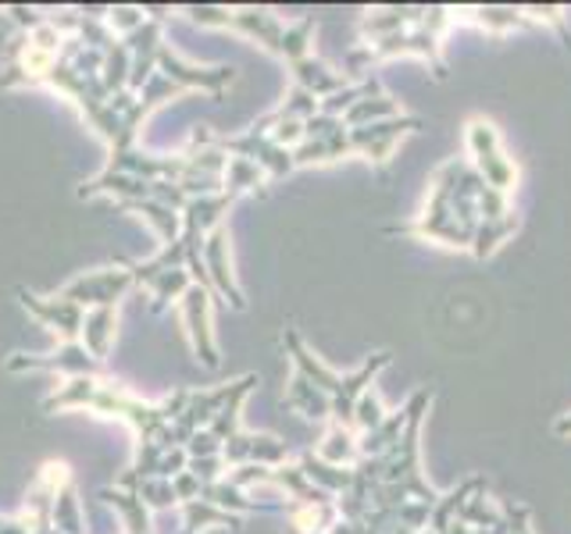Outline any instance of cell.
I'll use <instances>...</instances> for the list:
<instances>
[{
  "label": "cell",
  "instance_id": "obj_2",
  "mask_svg": "<svg viewBox=\"0 0 571 534\" xmlns=\"http://www.w3.org/2000/svg\"><path fill=\"white\" fill-rule=\"evenodd\" d=\"M226 29L243 32V36L258 40L264 51L279 54L286 64H293V61L311 54L314 19L282 22L279 14L264 11V8H229V25Z\"/></svg>",
  "mask_w": 571,
  "mask_h": 534
},
{
  "label": "cell",
  "instance_id": "obj_3",
  "mask_svg": "<svg viewBox=\"0 0 571 534\" xmlns=\"http://www.w3.org/2000/svg\"><path fill=\"white\" fill-rule=\"evenodd\" d=\"M465 143H468L475 171L482 175V182L489 189L503 192V197H511V192L518 189V165L503 154L497 125L489 118H471L465 125Z\"/></svg>",
  "mask_w": 571,
  "mask_h": 534
},
{
  "label": "cell",
  "instance_id": "obj_34",
  "mask_svg": "<svg viewBox=\"0 0 571 534\" xmlns=\"http://www.w3.org/2000/svg\"><path fill=\"white\" fill-rule=\"evenodd\" d=\"M386 420V407L383 402H378V396L372 392H364L361 399H357V410H354V428L361 431V434H368V431H375L378 425H383Z\"/></svg>",
  "mask_w": 571,
  "mask_h": 534
},
{
  "label": "cell",
  "instance_id": "obj_28",
  "mask_svg": "<svg viewBox=\"0 0 571 534\" xmlns=\"http://www.w3.org/2000/svg\"><path fill=\"white\" fill-rule=\"evenodd\" d=\"M51 524H54L61 534H86V524H83V506H79L75 481H69L65 489L58 492V499H54V513H51Z\"/></svg>",
  "mask_w": 571,
  "mask_h": 534
},
{
  "label": "cell",
  "instance_id": "obj_40",
  "mask_svg": "<svg viewBox=\"0 0 571 534\" xmlns=\"http://www.w3.org/2000/svg\"><path fill=\"white\" fill-rule=\"evenodd\" d=\"M172 489H176L179 503H194V499H200V481H197V474H189V471L172 478Z\"/></svg>",
  "mask_w": 571,
  "mask_h": 534
},
{
  "label": "cell",
  "instance_id": "obj_35",
  "mask_svg": "<svg viewBox=\"0 0 571 534\" xmlns=\"http://www.w3.org/2000/svg\"><path fill=\"white\" fill-rule=\"evenodd\" d=\"M396 521L401 527H411V531H425L428 521H433V506L428 503H418V499H407V503L396 510Z\"/></svg>",
  "mask_w": 571,
  "mask_h": 534
},
{
  "label": "cell",
  "instance_id": "obj_14",
  "mask_svg": "<svg viewBox=\"0 0 571 534\" xmlns=\"http://www.w3.org/2000/svg\"><path fill=\"white\" fill-rule=\"evenodd\" d=\"M115 328H118V306H90L86 321H83V338H79V343L86 346L93 360L104 364V356L111 353V343H115Z\"/></svg>",
  "mask_w": 571,
  "mask_h": 534
},
{
  "label": "cell",
  "instance_id": "obj_9",
  "mask_svg": "<svg viewBox=\"0 0 571 534\" xmlns=\"http://www.w3.org/2000/svg\"><path fill=\"white\" fill-rule=\"evenodd\" d=\"M204 271H208L211 293L218 300H226L232 311H243L247 296H243V289L236 285V274H232V247H229L226 224H218V229L208 235V242H204Z\"/></svg>",
  "mask_w": 571,
  "mask_h": 534
},
{
  "label": "cell",
  "instance_id": "obj_18",
  "mask_svg": "<svg viewBox=\"0 0 571 534\" xmlns=\"http://www.w3.org/2000/svg\"><path fill=\"white\" fill-rule=\"evenodd\" d=\"M118 207L129 210V214L147 218V221L154 224V232L162 235L165 247H172V242H179V235H183V214H179V210H172V207L157 203V200H122Z\"/></svg>",
  "mask_w": 571,
  "mask_h": 534
},
{
  "label": "cell",
  "instance_id": "obj_10",
  "mask_svg": "<svg viewBox=\"0 0 571 534\" xmlns=\"http://www.w3.org/2000/svg\"><path fill=\"white\" fill-rule=\"evenodd\" d=\"M19 303L25 306L29 314L40 317L46 328H54L65 343H79L83 338V321H86V311L79 303L65 300V296H37L29 293V289H19Z\"/></svg>",
  "mask_w": 571,
  "mask_h": 534
},
{
  "label": "cell",
  "instance_id": "obj_27",
  "mask_svg": "<svg viewBox=\"0 0 571 534\" xmlns=\"http://www.w3.org/2000/svg\"><path fill=\"white\" fill-rule=\"evenodd\" d=\"M200 499H204V503L218 506V510H226V513H236V516L258 510V503H250L247 492L236 489V484H232L229 478L211 481V484H200Z\"/></svg>",
  "mask_w": 571,
  "mask_h": 534
},
{
  "label": "cell",
  "instance_id": "obj_26",
  "mask_svg": "<svg viewBox=\"0 0 571 534\" xmlns=\"http://www.w3.org/2000/svg\"><path fill=\"white\" fill-rule=\"evenodd\" d=\"M325 463H336V467H354L361 460V446H357V434L351 428H340V425H329L322 446L314 449Z\"/></svg>",
  "mask_w": 571,
  "mask_h": 534
},
{
  "label": "cell",
  "instance_id": "obj_38",
  "mask_svg": "<svg viewBox=\"0 0 571 534\" xmlns=\"http://www.w3.org/2000/svg\"><path fill=\"white\" fill-rule=\"evenodd\" d=\"M186 452H189V460H204V457H221V442L215 439V434L204 428L197 431L194 439L186 442Z\"/></svg>",
  "mask_w": 571,
  "mask_h": 534
},
{
  "label": "cell",
  "instance_id": "obj_33",
  "mask_svg": "<svg viewBox=\"0 0 571 534\" xmlns=\"http://www.w3.org/2000/svg\"><path fill=\"white\" fill-rule=\"evenodd\" d=\"M276 115L286 118V122H308V118L319 115V96H311L308 90L293 86L290 96H286V101L276 107Z\"/></svg>",
  "mask_w": 571,
  "mask_h": 534
},
{
  "label": "cell",
  "instance_id": "obj_25",
  "mask_svg": "<svg viewBox=\"0 0 571 534\" xmlns=\"http://www.w3.org/2000/svg\"><path fill=\"white\" fill-rule=\"evenodd\" d=\"M518 214L511 210L507 218H497V221H479V229H475V239H471V253L486 261V256H494L507 239L518 232Z\"/></svg>",
  "mask_w": 571,
  "mask_h": 534
},
{
  "label": "cell",
  "instance_id": "obj_7",
  "mask_svg": "<svg viewBox=\"0 0 571 534\" xmlns=\"http://www.w3.org/2000/svg\"><path fill=\"white\" fill-rule=\"evenodd\" d=\"M218 296L211 293V289L204 285H189L186 296L179 300L183 306V321H186V335H189V346H194L197 360L204 367H218L221 356H218V346H215V332H211V303Z\"/></svg>",
  "mask_w": 571,
  "mask_h": 534
},
{
  "label": "cell",
  "instance_id": "obj_11",
  "mask_svg": "<svg viewBox=\"0 0 571 534\" xmlns=\"http://www.w3.org/2000/svg\"><path fill=\"white\" fill-rule=\"evenodd\" d=\"M290 72H293V86L308 90L311 96H319V101H325V96L340 93V90L346 86V75H343V72H336V69H329V64H325V61H319L314 54L293 61V64H290Z\"/></svg>",
  "mask_w": 571,
  "mask_h": 534
},
{
  "label": "cell",
  "instance_id": "obj_4",
  "mask_svg": "<svg viewBox=\"0 0 571 534\" xmlns=\"http://www.w3.org/2000/svg\"><path fill=\"white\" fill-rule=\"evenodd\" d=\"M215 150L253 160V165L264 168L268 178H282V175H290L297 168L293 165V150L276 147L272 136H268V128H261L258 122H253L240 136H215Z\"/></svg>",
  "mask_w": 571,
  "mask_h": 534
},
{
  "label": "cell",
  "instance_id": "obj_17",
  "mask_svg": "<svg viewBox=\"0 0 571 534\" xmlns=\"http://www.w3.org/2000/svg\"><path fill=\"white\" fill-rule=\"evenodd\" d=\"M457 22L479 25V29H486V32L539 29V22L529 19L526 8H457Z\"/></svg>",
  "mask_w": 571,
  "mask_h": 534
},
{
  "label": "cell",
  "instance_id": "obj_13",
  "mask_svg": "<svg viewBox=\"0 0 571 534\" xmlns=\"http://www.w3.org/2000/svg\"><path fill=\"white\" fill-rule=\"evenodd\" d=\"M482 489H489L486 474H475V478H468V481L457 484V489L439 492V503L433 506V521H428V531L447 534V531L457 524V516H461V510H465L468 499H471L475 492H482Z\"/></svg>",
  "mask_w": 571,
  "mask_h": 534
},
{
  "label": "cell",
  "instance_id": "obj_15",
  "mask_svg": "<svg viewBox=\"0 0 571 534\" xmlns=\"http://www.w3.org/2000/svg\"><path fill=\"white\" fill-rule=\"evenodd\" d=\"M300 463V471H304L311 478V484H319L322 492L329 495H343V492H351V484H354V467H336V463H325L319 452L314 449H304L297 457Z\"/></svg>",
  "mask_w": 571,
  "mask_h": 534
},
{
  "label": "cell",
  "instance_id": "obj_42",
  "mask_svg": "<svg viewBox=\"0 0 571 534\" xmlns=\"http://www.w3.org/2000/svg\"><path fill=\"white\" fill-rule=\"evenodd\" d=\"M553 431H558V434H571V413L558 417V425H553Z\"/></svg>",
  "mask_w": 571,
  "mask_h": 534
},
{
  "label": "cell",
  "instance_id": "obj_36",
  "mask_svg": "<svg viewBox=\"0 0 571 534\" xmlns=\"http://www.w3.org/2000/svg\"><path fill=\"white\" fill-rule=\"evenodd\" d=\"M186 471L197 474L200 484H211V481H221V478H226L229 467H226V460H221V457H204V460H189Z\"/></svg>",
  "mask_w": 571,
  "mask_h": 534
},
{
  "label": "cell",
  "instance_id": "obj_6",
  "mask_svg": "<svg viewBox=\"0 0 571 534\" xmlns=\"http://www.w3.org/2000/svg\"><path fill=\"white\" fill-rule=\"evenodd\" d=\"M136 285V279L129 274V268L118 264V268H97V271H86L72 279L65 289H61V296L79 303L86 311V306H118V300L129 293Z\"/></svg>",
  "mask_w": 571,
  "mask_h": 534
},
{
  "label": "cell",
  "instance_id": "obj_1",
  "mask_svg": "<svg viewBox=\"0 0 571 534\" xmlns=\"http://www.w3.org/2000/svg\"><path fill=\"white\" fill-rule=\"evenodd\" d=\"M450 25H457V8H422L418 22L404 29V32H393L386 40H375V43H357L346 51L343 57V75L346 83H361L368 78L372 69L378 61H390V57H404V54H415L425 57L433 64V75L436 78H447V57H443V32Z\"/></svg>",
  "mask_w": 571,
  "mask_h": 534
},
{
  "label": "cell",
  "instance_id": "obj_31",
  "mask_svg": "<svg viewBox=\"0 0 571 534\" xmlns=\"http://www.w3.org/2000/svg\"><path fill=\"white\" fill-rule=\"evenodd\" d=\"M290 460V446H286L279 434H258L253 431V442H250V463H261V467H282Z\"/></svg>",
  "mask_w": 571,
  "mask_h": 534
},
{
  "label": "cell",
  "instance_id": "obj_39",
  "mask_svg": "<svg viewBox=\"0 0 571 534\" xmlns=\"http://www.w3.org/2000/svg\"><path fill=\"white\" fill-rule=\"evenodd\" d=\"M189 467V452L179 446V449H168L165 457H162V463H157V478H165V481H172L176 474H183Z\"/></svg>",
  "mask_w": 571,
  "mask_h": 534
},
{
  "label": "cell",
  "instance_id": "obj_8",
  "mask_svg": "<svg viewBox=\"0 0 571 534\" xmlns=\"http://www.w3.org/2000/svg\"><path fill=\"white\" fill-rule=\"evenodd\" d=\"M4 370L19 375V370H65L72 378H97L104 364L93 360L83 343H65L61 349L46 353V356H33V353H11L4 360Z\"/></svg>",
  "mask_w": 571,
  "mask_h": 534
},
{
  "label": "cell",
  "instance_id": "obj_44",
  "mask_svg": "<svg viewBox=\"0 0 571 534\" xmlns=\"http://www.w3.org/2000/svg\"><path fill=\"white\" fill-rule=\"evenodd\" d=\"M418 534H436V531H428V527H425V531H418Z\"/></svg>",
  "mask_w": 571,
  "mask_h": 534
},
{
  "label": "cell",
  "instance_id": "obj_32",
  "mask_svg": "<svg viewBox=\"0 0 571 534\" xmlns=\"http://www.w3.org/2000/svg\"><path fill=\"white\" fill-rule=\"evenodd\" d=\"M136 495L143 499V506H147L150 513H157V510H172L179 503L176 499V489H172V481H165V478H147V481H139L136 484Z\"/></svg>",
  "mask_w": 571,
  "mask_h": 534
},
{
  "label": "cell",
  "instance_id": "obj_5",
  "mask_svg": "<svg viewBox=\"0 0 571 534\" xmlns=\"http://www.w3.org/2000/svg\"><path fill=\"white\" fill-rule=\"evenodd\" d=\"M425 128L422 118L415 115H401V118H386V122H375V125H361V128H346L351 133V157H364L372 160L375 168H386L390 157L396 150L407 133H418Z\"/></svg>",
  "mask_w": 571,
  "mask_h": 534
},
{
  "label": "cell",
  "instance_id": "obj_16",
  "mask_svg": "<svg viewBox=\"0 0 571 534\" xmlns=\"http://www.w3.org/2000/svg\"><path fill=\"white\" fill-rule=\"evenodd\" d=\"M418 14H422V8H401V4L364 11L361 14V36H364V43L386 40V36H393V32H404V29L415 25Z\"/></svg>",
  "mask_w": 571,
  "mask_h": 534
},
{
  "label": "cell",
  "instance_id": "obj_20",
  "mask_svg": "<svg viewBox=\"0 0 571 534\" xmlns=\"http://www.w3.org/2000/svg\"><path fill=\"white\" fill-rule=\"evenodd\" d=\"M211 527H229V531H240L243 521L236 513H226L204 499H194V503H183V527L179 534H200V531H211Z\"/></svg>",
  "mask_w": 571,
  "mask_h": 534
},
{
  "label": "cell",
  "instance_id": "obj_41",
  "mask_svg": "<svg viewBox=\"0 0 571 534\" xmlns=\"http://www.w3.org/2000/svg\"><path fill=\"white\" fill-rule=\"evenodd\" d=\"M329 534H364V524L361 521H343V516H340V521L329 527Z\"/></svg>",
  "mask_w": 571,
  "mask_h": 534
},
{
  "label": "cell",
  "instance_id": "obj_21",
  "mask_svg": "<svg viewBox=\"0 0 571 534\" xmlns=\"http://www.w3.org/2000/svg\"><path fill=\"white\" fill-rule=\"evenodd\" d=\"M221 189L232 192V197H240V192H258V197H264L268 175L261 165H253L247 157H229L226 171H221Z\"/></svg>",
  "mask_w": 571,
  "mask_h": 534
},
{
  "label": "cell",
  "instance_id": "obj_24",
  "mask_svg": "<svg viewBox=\"0 0 571 534\" xmlns=\"http://www.w3.org/2000/svg\"><path fill=\"white\" fill-rule=\"evenodd\" d=\"M407 428V402H404V410H396V413H386V420L378 425L375 431L368 434H361L357 446H361V457H386V452L401 442V434Z\"/></svg>",
  "mask_w": 571,
  "mask_h": 534
},
{
  "label": "cell",
  "instance_id": "obj_23",
  "mask_svg": "<svg viewBox=\"0 0 571 534\" xmlns=\"http://www.w3.org/2000/svg\"><path fill=\"white\" fill-rule=\"evenodd\" d=\"M401 115H404L401 104H396L393 96L383 90V93H368L364 101H357V104L343 115V125H346V128H361V125H375V122L401 118Z\"/></svg>",
  "mask_w": 571,
  "mask_h": 534
},
{
  "label": "cell",
  "instance_id": "obj_29",
  "mask_svg": "<svg viewBox=\"0 0 571 534\" xmlns=\"http://www.w3.org/2000/svg\"><path fill=\"white\" fill-rule=\"evenodd\" d=\"M457 521H461L465 527H471V531L497 527V524H500V503H494V499H489V489H482V492H475V495L468 499Z\"/></svg>",
  "mask_w": 571,
  "mask_h": 534
},
{
  "label": "cell",
  "instance_id": "obj_22",
  "mask_svg": "<svg viewBox=\"0 0 571 534\" xmlns=\"http://www.w3.org/2000/svg\"><path fill=\"white\" fill-rule=\"evenodd\" d=\"M143 285L150 289V314H165L172 306V300L186 296V289L194 285V279H189L186 268H172V271H162V274H150Z\"/></svg>",
  "mask_w": 571,
  "mask_h": 534
},
{
  "label": "cell",
  "instance_id": "obj_30",
  "mask_svg": "<svg viewBox=\"0 0 571 534\" xmlns=\"http://www.w3.org/2000/svg\"><path fill=\"white\" fill-rule=\"evenodd\" d=\"M475 534H536L532 531V510L526 503H515V499H503L500 503V524L475 531Z\"/></svg>",
  "mask_w": 571,
  "mask_h": 534
},
{
  "label": "cell",
  "instance_id": "obj_43",
  "mask_svg": "<svg viewBox=\"0 0 571 534\" xmlns=\"http://www.w3.org/2000/svg\"><path fill=\"white\" fill-rule=\"evenodd\" d=\"M286 534H304V531H297V527H286Z\"/></svg>",
  "mask_w": 571,
  "mask_h": 534
},
{
  "label": "cell",
  "instance_id": "obj_19",
  "mask_svg": "<svg viewBox=\"0 0 571 534\" xmlns=\"http://www.w3.org/2000/svg\"><path fill=\"white\" fill-rule=\"evenodd\" d=\"M351 157V133H346V125L340 133L332 136H322V139H304L300 147L293 150V165H329V160H343Z\"/></svg>",
  "mask_w": 571,
  "mask_h": 534
},
{
  "label": "cell",
  "instance_id": "obj_37",
  "mask_svg": "<svg viewBox=\"0 0 571 534\" xmlns=\"http://www.w3.org/2000/svg\"><path fill=\"white\" fill-rule=\"evenodd\" d=\"M111 14V19H107V29L111 32H125V36H129V32H136L143 22H147V19H143V8H111L107 11Z\"/></svg>",
  "mask_w": 571,
  "mask_h": 534
},
{
  "label": "cell",
  "instance_id": "obj_12",
  "mask_svg": "<svg viewBox=\"0 0 571 534\" xmlns=\"http://www.w3.org/2000/svg\"><path fill=\"white\" fill-rule=\"evenodd\" d=\"M282 402L290 407L293 413H300L304 420H332V399L322 392L319 385H311L300 370H293L290 385H286V396Z\"/></svg>",
  "mask_w": 571,
  "mask_h": 534
}]
</instances>
